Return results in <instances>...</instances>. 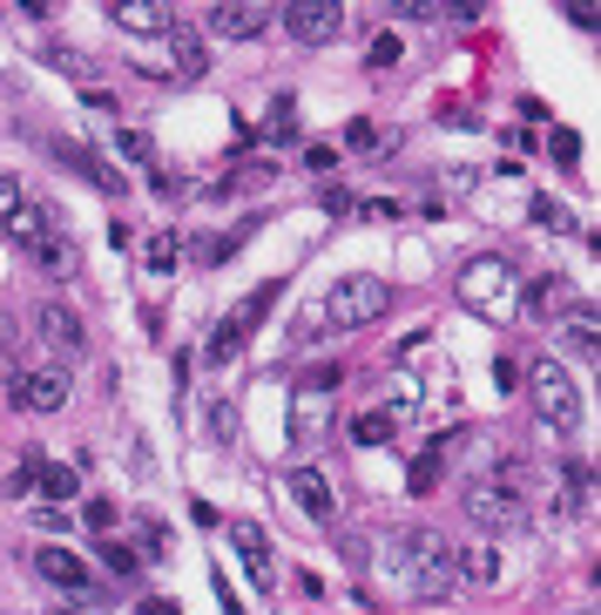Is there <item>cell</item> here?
<instances>
[{
    "label": "cell",
    "mask_w": 601,
    "mask_h": 615,
    "mask_svg": "<svg viewBox=\"0 0 601 615\" xmlns=\"http://www.w3.org/2000/svg\"><path fill=\"white\" fill-rule=\"evenodd\" d=\"M392 561H398V575H406V589H413L419 602H453V589H460L453 542H439L432 527H406V534L392 542Z\"/></svg>",
    "instance_id": "6da1fadb"
},
{
    "label": "cell",
    "mask_w": 601,
    "mask_h": 615,
    "mask_svg": "<svg viewBox=\"0 0 601 615\" xmlns=\"http://www.w3.org/2000/svg\"><path fill=\"white\" fill-rule=\"evenodd\" d=\"M453 291H460L466 312L487 318V325H507L513 304H520V278H513L507 257H466V271L453 278Z\"/></svg>",
    "instance_id": "7a4b0ae2"
},
{
    "label": "cell",
    "mask_w": 601,
    "mask_h": 615,
    "mask_svg": "<svg viewBox=\"0 0 601 615\" xmlns=\"http://www.w3.org/2000/svg\"><path fill=\"white\" fill-rule=\"evenodd\" d=\"M385 304H392L385 278L351 271V278H338L325 298H317V325H332V332H358V325H372V318L385 312Z\"/></svg>",
    "instance_id": "3957f363"
},
{
    "label": "cell",
    "mask_w": 601,
    "mask_h": 615,
    "mask_svg": "<svg viewBox=\"0 0 601 615\" xmlns=\"http://www.w3.org/2000/svg\"><path fill=\"white\" fill-rule=\"evenodd\" d=\"M460 508H466V521L487 534H513V527H528V514H534V494H513V487H500L494 474H479L466 494H460Z\"/></svg>",
    "instance_id": "277c9868"
},
{
    "label": "cell",
    "mask_w": 601,
    "mask_h": 615,
    "mask_svg": "<svg viewBox=\"0 0 601 615\" xmlns=\"http://www.w3.org/2000/svg\"><path fill=\"white\" fill-rule=\"evenodd\" d=\"M534 413H541V427L554 440H575L581 433V386L568 379V365H554V359L534 365Z\"/></svg>",
    "instance_id": "5b68a950"
},
{
    "label": "cell",
    "mask_w": 601,
    "mask_h": 615,
    "mask_svg": "<svg viewBox=\"0 0 601 615\" xmlns=\"http://www.w3.org/2000/svg\"><path fill=\"white\" fill-rule=\"evenodd\" d=\"M338 365H317V372H304L298 386H291V446H311L317 433L332 427V399H338Z\"/></svg>",
    "instance_id": "8992f818"
},
{
    "label": "cell",
    "mask_w": 601,
    "mask_h": 615,
    "mask_svg": "<svg viewBox=\"0 0 601 615\" xmlns=\"http://www.w3.org/2000/svg\"><path fill=\"white\" fill-rule=\"evenodd\" d=\"M277 298H285V278H270V285H257V291H251L244 304H236L230 318H217V332H210V345H204V359H210V365L236 359V345L251 338V325H264V318H270V304H277Z\"/></svg>",
    "instance_id": "52a82bcc"
},
{
    "label": "cell",
    "mask_w": 601,
    "mask_h": 615,
    "mask_svg": "<svg viewBox=\"0 0 601 615\" xmlns=\"http://www.w3.org/2000/svg\"><path fill=\"white\" fill-rule=\"evenodd\" d=\"M277 21H285L291 42H304V48H332L345 34V8H338V0H291V8H277Z\"/></svg>",
    "instance_id": "ba28073f"
},
{
    "label": "cell",
    "mask_w": 601,
    "mask_h": 615,
    "mask_svg": "<svg viewBox=\"0 0 601 615\" xmlns=\"http://www.w3.org/2000/svg\"><path fill=\"white\" fill-rule=\"evenodd\" d=\"M142 74H155V82H196V74H204V34H189L176 21L163 34V61H142Z\"/></svg>",
    "instance_id": "9c48e42d"
},
{
    "label": "cell",
    "mask_w": 601,
    "mask_h": 615,
    "mask_svg": "<svg viewBox=\"0 0 601 615\" xmlns=\"http://www.w3.org/2000/svg\"><path fill=\"white\" fill-rule=\"evenodd\" d=\"M14 406L21 413H61L68 406V372L61 365H27L14 379Z\"/></svg>",
    "instance_id": "30bf717a"
},
{
    "label": "cell",
    "mask_w": 601,
    "mask_h": 615,
    "mask_svg": "<svg viewBox=\"0 0 601 615\" xmlns=\"http://www.w3.org/2000/svg\"><path fill=\"white\" fill-rule=\"evenodd\" d=\"M285 494L298 501L304 521H332V514H338V494H332L325 467H291V474H285Z\"/></svg>",
    "instance_id": "8fae6325"
},
{
    "label": "cell",
    "mask_w": 601,
    "mask_h": 615,
    "mask_svg": "<svg viewBox=\"0 0 601 615\" xmlns=\"http://www.w3.org/2000/svg\"><path fill=\"white\" fill-rule=\"evenodd\" d=\"M264 27H270L264 0H217V8H210V34H217V42H251V34H264Z\"/></svg>",
    "instance_id": "7c38bea8"
},
{
    "label": "cell",
    "mask_w": 601,
    "mask_h": 615,
    "mask_svg": "<svg viewBox=\"0 0 601 615\" xmlns=\"http://www.w3.org/2000/svg\"><path fill=\"white\" fill-rule=\"evenodd\" d=\"M108 21L123 34H142V42H163V34L176 27V14L163 8V0H108Z\"/></svg>",
    "instance_id": "4fadbf2b"
},
{
    "label": "cell",
    "mask_w": 601,
    "mask_h": 615,
    "mask_svg": "<svg viewBox=\"0 0 601 615\" xmlns=\"http://www.w3.org/2000/svg\"><path fill=\"white\" fill-rule=\"evenodd\" d=\"M230 542H236V555H244L251 582H257V589H270V582H277V561H270V534H264L257 521H236V527H230Z\"/></svg>",
    "instance_id": "5bb4252c"
},
{
    "label": "cell",
    "mask_w": 601,
    "mask_h": 615,
    "mask_svg": "<svg viewBox=\"0 0 601 615\" xmlns=\"http://www.w3.org/2000/svg\"><path fill=\"white\" fill-rule=\"evenodd\" d=\"M34 332H42L48 345H55V352H82V345H89V332H82V318H74L68 312V304H42V312H34Z\"/></svg>",
    "instance_id": "9a60e30c"
},
{
    "label": "cell",
    "mask_w": 601,
    "mask_h": 615,
    "mask_svg": "<svg viewBox=\"0 0 601 615\" xmlns=\"http://www.w3.org/2000/svg\"><path fill=\"white\" fill-rule=\"evenodd\" d=\"M554 332L575 345V352H601V318H594V304H560V318H554Z\"/></svg>",
    "instance_id": "2e32d148"
},
{
    "label": "cell",
    "mask_w": 601,
    "mask_h": 615,
    "mask_svg": "<svg viewBox=\"0 0 601 615\" xmlns=\"http://www.w3.org/2000/svg\"><path fill=\"white\" fill-rule=\"evenodd\" d=\"M419 406H426V393H419V379L413 372H392L385 379V419H392V427H406V419H419Z\"/></svg>",
    "instance_id": "e0dca14e"
},
{
    "label": "cell",
    "mask_w": 601,
    "mask_h": 615,
    "mask_svg": "<svg viewBox=\"0 0 601 615\" xmlns=\"http://www.w3.org/2000/svg\"><path fill=\"white\" fill-rule=\"evenodd\" d=\"M453 568H460V582H479V589H494V582H500V548H494V542L453 548Z\"/></svg>",
    "instance_id": "ac0fdd59"
},
{
    "label": "cell",
    "mask_w": 601,
    "mask_h": 615,
    "mask_svg": "<svg viewBox=\"0 0 601 615\" xmlns=\"http://www.w3.org/2000/svg\"><path fill=\"white\" fill-rule=\"evenodd\" d=\"M34 568H42L48 582H61V589H89V568L74 561L68 548H34Z\"/></svg>",
    "instance_id": "d6986e66"
},
{
    "label": "cell",
    "mask_w": 601,
    "mask_h": 615,
    "mask_svg": "<svg viewBox=\"0 0 601 615\" xmlns=\"http://www.w3.org/2000/svg\"><path fill=\"white\" fill-rule=\"evenodd\" d=\"M27 257H34V264H42V271H55V278H74V244L61 237V230H48V237H42V244H34Z\"/></svg>",
    "instance_id": "ffe728a7"
},
{
    "label": "cell",
    "mask_w": 601,
    "mask_h": 615,
    "mask_svg": "<svg viewBox=\"0 0 601 615\" xmlns=\"http://www.w3.org/2000/svg\"><path fill=\"white\" fill-rule=\"evenodd\" d=\"M176 257H183L176 230H155V237L142 244V271H149V278H170V271H176Z\"/></svg>",
    "instance_id": "44dd1931"
},
{
    "label": "cell",
    "mask_w": 601,
    "mask_h": 615,
    "mask_svg": "<svg viewBox=\"0 0 601 615\" xmlns=\"http://www.w3.org/2000/svg\"><path fill=\"white\" fill-rule=\"evenodd\" d=\"M48 230H55V217H48V210H34V204H21V210L8 217V237H14V244H27V251L42 244Z\"/></svg>",
    "instance_id": "7402d4cb"
},
{
    "label": "cell",
    "mask_w": 601,
    "mask_h": 615,
    "mask_svg": "<svg viewBox=\"0 0 601 615\" xmlns=\"http://www.w3.org/2000/svg\"><path fill=\"white\" fill-rule=\"evenodd\" d=\"M34 487H42V494H55V508H61L68 494L82 487V474H74V467H55V460H42V467H34Z\"/></svg>",
    "instance_id": "603a6c76"
},
{
    "label": "cell",
    "mask_w": 601,
    "mask_h": 615,
    "mask_svg": "<svg viewBox=\"0 0 601 615\" xmlns=\"http://www.w3.org/2000/svg\"><path fill=\"white\" fill-rule=\"evenodd\" d=\"M392 433H398V427H392L385 413H358V419H351V440H358V446H385Z\"/></svg>",
    "instance_id": "cb8c5ba5"
},
{
    "label": "cell",
    "mask_w": 601,
    "mask_h": 615,
    "mask_svg": "<svg viewBox=\"0 0 601 615\" xmlns=\"http://www.w3.org/2000/svg\"><path fill=\"white\" fill-rule=\"evenodd\" d=\"M439 474H447V460H439V453H419L413 467H406V487H413V494H432V487H439Z\"/></svg>",
    "instance_id": "d4e9b609"
},
{
    "label": "cell",
    "mask_w": 601,
    "mask_h": 615,
    "mask_svg": "<svg viewBox=\"0 0 601 615\" xmlns=\"http://www.w3.org/2000/svg\"><path fill=\"white\" fill-rule=\"evenodd\" d=\"M520 298H528L534 312H554V304H560V278H554V271H547V278H528V285H520Z\"/></svg>",
    "instance_id": "484cf974"
},
{
    "label": "cell",
    "mask_w": 601,
    "mask_h": 615,
    "mask_svg": "<svg viewBox=\"0 0 601 615\" xmlns=\"http://www.w3.org/2000/svg\"><path fill=\"white\" fill-rule=\"evenodd\" d=\"M547 156H554L560 170H575V163H581V136H575V129H554V136H547Z\"/></svg>",
    "instance_id": "4316f807"
},
{
    "label": "cell",
    "mask_w": 601,
    "mask_h": 615,
    "mask_svg": "<svg viewBox=\"0 0 601 615\" xmlns=\"http://www.w3.org/2000/svg\"><path fill=\"white\" fill-rule=\"evenodd\" d=\"M534 223H541V230H575V210L554 204V197H534Z\"/></svg>",
    "instance_id": "83f0119b"
},
{
    "label": "cell",
    "mask_w": 601,
    "mask_h": 615,
    "mask_svg": "<svg viewBox=\"0 0 601 615\" xmlns=\"http://www.w3.org/2000/svg\"><path fill=\"white\" fill-rule=\"evenodd\" d=\"M115 149H123V156H129V163H142V170H155V149H149V136H142V129H123V136H115Z\"/></svg>",
    "instance_id": "f1b7e54d"
},
{
    "label": "cell",
    "mask_w": 601,
    "mask_h": 615,
    "mask_svg": "<svg viewBox=\"0 0 601 615\" xmlns=\"http://www.w3.org/2000/svg\"><path fill=\"white\" fill-rule=\"evenodd\" d=\"M102 568H108V575H136V568H142V555H136V548H123V542H108V548H102Z\"/></svg>",
    "instance_id": "f546056e"
},
{
    "label": "cell",
    "mask_w": 601,
    "mask_h": 615,
    "mask_svg": "<svg viewBox=\"0 0 601 615\" xmlns=\"http://www.w3.org/2000/svg\"><path fill=\"white\" fill-rule=\"evenodd\" d=\"M366 61H372V68H392V61H398V34H392V27H379V34H372Z\"/></svg>",
    "instance_id": "4dcf8cb0"
},
{
    "label": "cell",
    "mask_w": 601,
    "mask_h": 615,
    "mask_svg": "<svg viewBox=\"0 0 601 615\" xmlns=\"http://www.w3.org/2000/svg\"><path fill=\"white\" fill-rule=\"evenodd\" d=\"M588 487H594V480H588V467H581V460H568V508H575V514L588 508Z\"/></svg>",
    "instance_id": "1f68e13d"
},
{
    "label": "cell",
    "mask_w": 601,
    "mask_h": 615,
    "mask_svg": "<svg viewBox=\"0 0 601 615\" xmlns=\"http://www.w3.org/2000/svg\"><path fill=\"white\" fill-rule=\"evenodd\" d=\"M21 204H27V197H21V183H14L8 170H0V223H8V217H14Z\"/></svg>",
    "instance_id": "d6a6232c"
},
{
    "label": "cell",
    "mask_w": 601,
    "mask_h": 615,
    "mask_svg": "<svg viewBox=\"0 0 601 615\" xmlns=\"http://www.w3.org/2000/svg\"><path fill=\"white\" fill-rule=\"evenodd\" d=\"M82 521H89L95 534H108V527H115V501H89V508H82Z\"/></svg>",
    "instance_id": "836d02e7"
},
{
    "label": "cell",
    "mask_w": 601,
    "mask_h": 615,
    "mask_svg": "<svg viewBox=\"0 0 601 615\" xmlns=\"http://www.w3.org/2000/svg\"><path fill=\"white\" fill-rule=\"evenodd\" d=\"M210 433H217V440H230V433H236V406H223V399L210 406Z\"/></svg>",
    "instance_id": "e575fe53"
},
{
    "label": "cell",
    "mask_w": 601,
    "mask_h": 615,
    "mask_svg": "<svg viewBox=\"0 0 601 615\" xmlns=\"http://www.w3.org/2000/svg\"><path fill=\"white\" fill-rule=\"evenodd\" d=\"M304 163H311L317 176H325V170H338V149H332V142H317V149H311V156H304Z\"/></svg>",
    "instance_id": "d590c367"
},
{
    "label": "cell",
    "mask_w": 601,
    "mask_h": 615,
    "mask_svg": "<svg viewBox=\"0 0 601 615\" xmlns=\"http://www.w3.org/2000/svg\"><path fill=\"white\" fill-rule=\"evenodd\" d=\"M345 142H351V149H372V142H379V129H372V123H351V129H345Z\"/></svg>",
    "instance_id": "8d00e7d4"
},
{
    "label": "cell",
    "mask_w": 601,
    "mask_h": 615,
    "mask_svg": "<svg viewBox=\"0 0 601 615\" xmlns=\"http://www.w3.org/2000/svg\"><path fill=\"white\" fill-rule=\"evenodd\" d=\"M325 210L345 217V210H358V197H351V189H325Z\"/></svg>",
    "instance_id": "74e56055"
},
{
    "label": "cell",
    "mask_w": 601,
    "mask_h": 615,
    "mask_svg": "<svg viewBox=\"0 0 601 615\" xmlns=\"http://www.w3.org/2000/svg\"><path fill=\"white\" fill-rule=\"evenodd\" d=\"M82 102H89V108H102V115H115V95H108V89H95V82L82 89Z\"/></svg>",
    "instance_id": "f35d334b"
},
{
    "label": "cell",
    "mask_w": 601,
    "mask_h": 615,
    "mask_svg": "<svg viewBox=\"0 0 601 615\" xmlns=\"http://www.w3.org/2000/svg\"><path fill=\"white\" fill-rule=\"evenodd\" d=\"M217 602H223L230 615H244V602H236V595H230V575H223V568H217Z\"/></svg>",
    "instance_id": "ab89813d"
},
{
    "label": "cell",
    "mask_w": 601,
    "mask_h": 615,
    "mask_svg": "<svg viewBox=\"0 0 601 615\" xmlns=\"http://www.w3.org/2000/svg\"><path fill=\"white\" fill-rule=\"evenodd\" d=\"M136 615H183V608H176V602H170V595H149V602H142V608H136Z\"/></svg>",
    "instance_id": "60d3db41"
},
{
    "label": "cell",
    "mask_w": 601,
    "mask_h": 615,
    "mask_svg": "<svg viewBox=\"0 0 601 615\" xmlns=\"http://www.w3.org/2000/svg\"><path fill=\"white\" fill-rule=\"evenodd\" d=\"M372 615H392V608H372Z\"/></svg>",
    "instance_id": "b9f144b4"
}]
</instances>
